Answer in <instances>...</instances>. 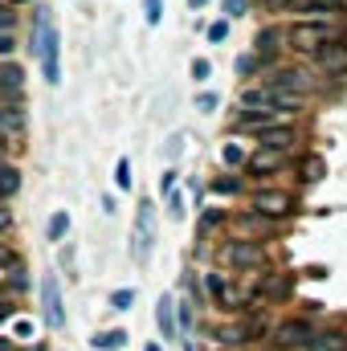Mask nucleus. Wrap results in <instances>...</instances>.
Returning <instances> with one entry per match:
<instances>
[{
    "instance_id": "b1692460",
    "label": "nucleus",
    "mask_w": 347,
    "mask_h": 351,
    "mask_svg": "<svg viewBox=\"0 0 347 351\" xmlns=\"http://www.w3.org/2000/svg\"><path fill=\"white\" fill-rule=\"evenodd\" d=\"M110 306H115V311H131V306H135V290H127V286L115 290V294H110Z\"/></svg>"
},
{
    "instance_id": "a19ab883",
    "label": "nucleus",
    "mask_w": 347,
    "mask_h": 351,
    "mask_svg": "<svg viewBox=\"0 0 347 351\" xmlns=\"http://www.w3.org/2000/svg\"><path fill=\"white\" fill-rule=\"evenodd\" d=\"M204 4H208V0H188V8H192V12H196V8H204Z\"/></svg>"
},
{
    "instance_id": "72a5a7b5",
    "label": "nucleus",
    "mask_w": 347,
    "mask_h": 351,
    "mask_svg": "<svg viewBox=\"0 0 347 351\" xmlns=\"http://www.w3.org/2000/svg\"><path fill=\"white\" fill-rule=\"evenodd\" d=\"M180 152H184V135H172V139H168V160H176Z\"/></svg>"
},
{
    "instance_id": "e433bc0d",
    "label": "nucleus",
    "mask_w": 347,
    "mask_h": 351,
    "mask_svg": "<svg viewBox=\"0 0 347 351\" xmlns=\"http://www.w3.org/2000/svg\"><path fill=\"white\" fill-rule=\"evenodd\" d=\"M176 188V172H164L160 176V192H172Z\"/></svg>"
},
{
    "instance_id": "79ce46f5",
    "label": "nucleus",
    "mask_w": 347,
    "mask_h": 351,
    "mask_svg": "<svg viewBox=\"0 0 347 351\" xmlns=\"http://www.w3.org/2000/svg\"><path fill=\"white\" fill-rule=\"evenodd\" d=\"M143 351H164V348H160V343H147V348H143Z\"/></svg>"
},
{
    "instance_id": "f257e3e1",
    "label": "nucleus",
    "mask_w": 347,
    "mask_h": 351,
    "mask_svg": "<svg viewBox=\"0 0 347 351\" xmlns=\"http://www.w3.org/2000/svg\"><path fill=\"white\" fill-rule=\"evenodd\" d=\"M33 53H37V62H41L45 82L58 86V82H62V66H58L62 37H58V29H53V21H49L45 8H37V21H33Z\"/></svg>"
},
{
    "instance_id": "393cba45",
    "label": "nucleus",
    "mask_w": 347,
    "mask_h": 351,
    "mask_svg": "<svg viewBox=\"0 0 347 351\" xmlns=\"http://www.w3.org/2000/svg\"><path fill=\"white\" fill-rule=\"evenodd\" d=\"M143 16H147V25L156 29V25L164 21V0H143Z\"/></svg>"
},
{
    "instance_id": "473e14b6",
    "label": "nucleus",
    "mask_w": 347,
    "mask_h": 351,
    "mask_svg": "<svg viewBox=\"0 0 347 351\" xmlns=\"http://www.w3.org/2000/svg\"><path fill=\"white\" fill-rule=\"evenodd\" d=\"M12 265H16V258H12V250H8V245L0 241V269H12Z\"/></svg>"
},
{
    "instance_id": "c03bdc74",
    "label": "nucleus",
    "mask_w": 347,
    "mask_h": 351,
    "mask_svg": "<svg viewBox=\"0 0 347 351\" xmlns=\"http://www.w3.org/2000/svg\"><path fill=\"white\" fill-rule=\"evenodd\" d=\"M33 351H41V348H33Z\"/></svg>"
},
{
    "instance_id": "9b49d317",
    "label": "nucleus",
    "mask_w": 347,
    "mask_h": 351,
    "mask_svg": "<svg viewBox=\"0 0 347 351\" xmlns=\"http://www.w3.org/2000/svg\"><path fill=\"white\" fill-rule=\"evenodd\" d=\"M278 41H282V29H274V25H265L258 29V37H254V53H258V62H274V53H278Z\"/></svg>"
},
{
    "instance_id": "39448f33",
    "label": "nucleus",
    "mask_w": 347,
    "mask_h": 351,
    "mask_svg": "<svg viewBox=\"0 0 347 351\" xmlns=\"http://www.w3.org/2000/svg\"><path fill=\"white\" fill-rule=\"evenodd\" d=\"M298 204H294V196L290 192H278V188H258L254 192V213L265 217V221H282V217H290Z\"/></svg>"
},
{
    "instance_id": "9d476101",
    "label": "nucleus",
    "mask_w": 347,
    "mask_h": 351,
    "mask_svg": "<svg viewBox=\"0 0 347 351\" xmlns=\"http://www.w3.org/2000/svg\"><path fill=\"white\" fill-rule=\"evenodd\" d=\"M254 335H258V323H237V327H221L217 331V343L221 348H246Z\"/></svg>"
},
{
    "instance_id": "c85d7f7f",
    "label": "nucleus",
    "mask_w": 347,
    "mask_h": 351,
    "mask_svg": "<svg viewBox=\"0 0 347 351\" xmlns=\"http://www.w3.org/2000/svg\"><path fill=\"white\" fill-rule=\"evenodd\" d=\"M246 229H261V233H270L274 221H265V217H258V213H246Z\"/></svg>"
},
{
    "instance_id": "a878e982",
    "label": "nucleus",
    "mask_w": 347,
    "mask_h": 351,
    "mask_svg": "<svg viewBox=\"0 0 347 351\" xmlns=\"http://www.w3.org/2000/svg\"><path fill=\"white\" fill-rule=\"evenodd\" d=\"M221 160L233 168V164H246V152H241L237 143H225V147H221Z\"/></svg>"
},
{
    "instance_id": "6e6552de",
    "label": "nucleus",
    "mask_w": 347,
    "mask_h": 351,
    "mask_svg": "<svg viewBox=\"0 0 347 351\" xmlns=\"http://www.w3.org/2000/svg\"><path fill=\"white\" fill-rule=\"evenodd\" d=\"M225 262L237 265V269H258L265 262V250H261L254 237H237V241L225 245Z\"/></svg>"
},
{
    "instance_id": "7c9ffc66",
    "label": "nucleus",
    "mask_w": 347,
    "mask_h": 351,
    "mask_svg": "<svg viewBox=\"0 0 347 351\" xmlns=\"http://www.w3.org/2000/svg\"><path fill=\"white\" fill-rule=\"evenodd\" d=\"M208 74H213V66H208L204 58H196V62H192V78H196V82H208Z\"/></svg>"
},
{
    "instance_id": "a211bd4d",
    "label": "nucleus",
    "mask_w": 347,
    "mask_h": 351,
    "mask_svg": "<svg viewBox=\"0 0 347 351\" xmlns=\"http://www.w3.org/2000/svg\"><path fill=\"white\" fill-rule=\"evenodd\" d=\"M298 172H302V180H307V184H319V180L327 176V160H323V156H307Z\"/></svg>"
},
{
    "instance_id": "1a4fd4ad",
    "label": "nucleus",
    "mask_w": 347,
    "mask_h": 351,
    "mask_svg": "<svg viewBox=\"0 0 347 351\" xmlns=\"http://www.w3.org/2000/svg\"><path fill=\"white\" fill-rule=\"evenodd\" d=\"M261 86H274V90H286V94H307L311 90V78L302 70H274Z\"/></svg>"
},
{
    "instance_id": "f3484780",
    "label": "nucleus",
    "mask_w": 347,
    "mask_h": 351,
    "mask_svg": "<svg viewBox=\"0 0 347 351\" xmlns=\"http://www.w3.org/2000/svg\"><path fill=\"white\" fill-rule=\"evenodd\" d=\"M21 192V172L12 168V164H0V204L8 200V196H16Z\"/></svg>"
},
{
    "instance_id": "2eb2a0df",
    "label": "nucleus",
    "mask_w": 347,
    "mask_h": 351,
    "mask_svg": "<svg viewBox=\"0 0 347 351\" xmlns=\"http://www.w3.org/2000/svg\"><path fill=\"white\" fill-rule=\"evenodd\" d=\"M25 131V110L16 102H0V139L4 135H21Z\"/></svg>"
},
{
    "instance_id": "20e7f679",
    "label": "nucleus",
    "mask_w": 347,
    "mask_h": 351,
    "mask_svg": "<svg viewBox=\"0 0 347 351\" xmlns=\"http://www.w3.org/2000/svg\"><path fill=\"white\" fill-rule=\"evenodd\" d=\"M286 37H290V45L302 49V53H319V49H327L331 41H344L339 25H331V21H298V25H290Z\"/></svg>"
},
{
    "instance_id": "4468645a",
    "label": "nucleus",
    "mask_w": 347,
    "mask_h": 351,
    "mask_svg": "<svg viewBox=\"0 0 347 351\" xmlns=\"http://www.w3.org/2000/svg\"><path fill=\"white\" fill-rule=\"evenodd\" d=\"M246 168H250V172L254 176H270V172H282V168H286V156H278V152H254V156H250V160H246Z\"/></svg>"
},
{
    "instance_id": "4be33fe9",
    "label": "nucleus",
    "mask_w": 347,
    "mask_h": 351,
    "mask_svg": "<svg viewBox=\"0 0 347 351\" xmlns=\"http://www.w3.org/2000/svg\"><path fill=\"white\" fill-rule=\"evenodd\" d=\"M115 184H119L123 192L131 188V160H127V156H119V164H115Z\"/></svg>"
},
{
    "instance_id": "dca6fc26",
    "label": "nucleus",
    "mask_w": 347,
    "mask_h": 351,
    "mask_svg": "<svg viewBox=\"0 0 347 351\" xmlns=\"http://www.w3.org/2000/svg\"><path fill=\"white\" fill-rule=\"evenodd\" d=\"M307 351H347V335L344 331H315Z\"/></svg>"
},
{
    "instance_id": "c9c22d12",
    "label": "nucleus",
    "mask_w": 347,
    "mask_h": 351,
    "mask_svg": "<svg viewBox=\"0 0 347 351\" xmlns=\"http://www.w3.org/2000/svg\"><path fill=\"white\" fill-rule=\"evenodd\" d=\"M12 21H16V16H12L8 8H0V33H8V29H12Z\"/></svg>"
},
{
    "instance_id": "f8f14e48",
    "label": "nucleus",
    "mask_w": 347,
    "mask_h": 351,
    "mask_svg": "<svg viewBox=\"0 0 347 351\" xmlns=\"http://www.w3.org/2000/svg\"><path fill=\"white\" fill-rule=\"evenodd\" d=\"M319 66L327 74H347V41H331L327 49H319Z\"/></svg>"
},
{
    "instance_id": "bb28decb",
    "label": "nucleus",
    "mask_w": 347,
    "mask_h": 351,
    "mask_svg": "<svg viewBox=\"0 0 347 351\" xmlns=\"http://www.w3.org/2000/svg\"><path fill=\"white\" fill-rule=\"evenodd\" d=\"M246 4H250V0H221V8H225V21H233V16H246Z\"/></svg>"
},
{
    "instance_id": "58836bf2",
    "label": "nucleus",
    "mask_w": 347,
    "mask_h": 351,
    "mask_svg": "<svg viewBox=\"0 0 347 351\" xmlns=\"http://www.w3.org/2000/svg\"><path fill=\"white\" fill-rule=\"evenodd\" d=\"M8 225H12V213H8V208H4V204H0V233H4V229H8Z\"/></svg>"
},
{
    "instance_id": "ddd939ff",
    "label": "nucleus",
    "mask_w": 347,
    "mask_h": 351,
    "mask_svg": "<svg viewBox=\"0 0 347 351\" xmlns=\"http://www.w3.org/2000/svg\"><path fill=\"white\" fill-rule=\"evenodd\" d=\"M156 323H160L164 343H168V339H180V323H176V302L172 298H160V302H156Z\"/></svg>"
},
{
    "instance_id": "412c9836",
    "label": "nucleus",
    "mask_w": 347,
    "mask_h": 351,
    "mask_svg": "<svg viewBox=\"0 0 347 351\" xmlns=\"http://www.w3.org/2000/svg\"><path fill=\"white\" fill-rule=\"evenodd\" d=\"M208 290H213V298H217L221 306H229V302H233V290H229L225 274H208Z\"/></svg>"
},
{
    "instance_id": "f03ea898",
    "label": "nucleus",
    "mask_w": 347,
    "mask_h": 351,
    "mask_svg": "<svg viewBox=\"0 0 347 351\" xmlns=\"http://www.w3.org/2000/svg\"><path fill=\"white\" fill-rule=\"evenodd\" d=\"M241 110H250L254 119H274V114H290V110H302V94H286V90L274 86H250L241 94Z\"/></svg>"
},
{
    "instance_id": "c756f323",
    "label": "nucleus",
    "mask_w": 347,
    "mask_h": 351,
    "mask_svg": "<svg viewBox=\"0 0 347 351\" xmlns=\"http://www.w3.org/2000/svg\"><path fill=\"white\" fill-rule=\"evenodd\" d=\"M229 37V21H217V25H208V41L217 45V41H225Z\"/></svg>"
},
{
    "instance_id": "6ab92c4d",
    "label": "nucleus",
    "mask_w": 347,
    "mask_h": 351,
    "mask_svg": "<svg viewBox=\"0 0 347 351\" xmlns=\"http://www.w3.org/2000/svg\"><path fill=\"white\" fill-rule=\"evenodd\" d=\"M90 343H94V351H119L127 343V331H102V335H94Z\"/></svg>"
},
{
    "instance_id": "423d86ee",
    "label": "nucleus",
    "mask_w": 347,
    "mask_h": 351,
    "mask_svg": "<svg viewBox=\"0 0 347 351\" xmlns=\"http://www.w3.org/2000/svg\"><path fill=\"white\" fill-rule=\"evenodd\" d=\"M311 339H315V327H311L307 319H286V323L274 327V348H282V351L311 348Z\"/></svg>"
},
{
    "instance_id": "0eeeda50",
    "label": "nucleus",
    "mask_w": 347,
    "mask_h": 351,
    "mask_svg": "<svg viewBox=\"0 0 347 351\" xmlns=\"http://www.w3.org/2000/svg\"><path fill=\"white\" fill-rule=\"evenodd\" d=\"M41 302H45V323L53 331L66 327V306H62V286H58V274H45L41 278Z\"/></svg>"
},
{
    "instance_id": "4c0bfd02",
    "label": "nucleus",
    "mask_w": 347,
    "mask_h": 351,
    "mask_svg": "<svg viewBox=\"0 0 347 351\" xmlns=\"http://www.w3.org/2000/svg\"><path fill=\"white\" fill-rule=\"evenodd\" d=\"M12 53V37L8 33H0V58H8Z\"/></svg>"
},
{
    "instance_id": "7ed1b4c3",
    "label": "nucleus",
    "mask_w": 347,
    "mask_h": 351,
    "mask_svg": "<svg viewBox=\"0 0 347 351\" xmlns=\"http://www.w3.org/2000/svg\"><path fill=\"white\" fill-rule=\"evenodd\" d=\"M156 250V200H139L135 221H131V262L147 265Z\"/></svg>"
},
{
    "instance_id": "cd10ccee",
    "label": "nucleus",
    "mask_w": 347,
    "mask_h": 351,
    "mask_svg": "<svg viewBox=\"0 0 347 351\" xmlns=\"http://www.w3.org/2000/svg\"><path fill=\"white\" fill-rule=\"evenodd\" d=\"M258 70H261L258 53H246V58H237V74H258Z\"/></svg>"
},
{
    "instance_id": "37998d69",
    "label": "nucleus",
    "mask_w": 347,
    "mask_h": 351,
    "mask_svg": "<svg viewBox=\"0 0 347 351\" xmlns=\"http://www.w3.org/2000/svg\"><path fill=\"white\" fill-rule=\"evenodd\" d=\"M12 4H21V0H12Z\"/></svg>"
},
{
    "instance_id": "f704fd0d",
    "label": "nucleus",
    "mask_w": 347,
    "mask_h": 351,
    "mask_svg": "<svg viewBox=\"0 0 347 351\" xmlns=\"http://www.w3.org/2000/svg\"><path fill=\"white\" fill-rule=\"evenodd\" d=\"M196 106H200V110H213V106H217V94H200Z\"/></svg>"
},
{
    "instance_id": "aec40b11",
    "label": "nucleus",
    "mask_w": 347,
    "mask_h": 351,
    "mask_svg": "<svg viewBox=\"0 0 347 351\" xmlns=\"http://www.w3.org/2000/svg\"><path fill=\"white\" fill-rule=\"evenodd\" d=\"M66 233H70V213H53L49 225H45V237H49V241H62Z\"/></svg>"
},
{
    "instance_id": "5701e85b",
    "label": "nucleus",
    "mask_w": 347,
    "mask_h": 351,
    "mask_svg": "<svg viewBox=\"0 0 347 351\" xmlns=\"http://www.w3.org/2000/svg\"><path fill=\"white\" fill-rule=\"evenodd\" d=\"M213 192H221V196H237V192H241V180L221 176V180H213Z\"/></svg>"
},
{
    "instance_id": "ea45409f",
    "label": "nucleus",
    "mask_w": 347,
    "mask_h": 351,
    "mask_svg": "<svg viewBox=\"0 0 347 351\" xmlns=\"http://www.w3.org/2000/svg\"><path fill=\"white\" fill-rule=\"evenodd\" d=\"M0 351H16V343H12L8 335H0Z\"/></svg>"
},
{
    "instance_id": "2f4dec72",
    "label": "nucleus",
    "mask_w": 347,
    "mask_h": 351,
    "mask_svg": "<svg viewBox=\"0 0 347 351\" xmlns=\"http://www.w3.org/2000/svg\"><path fill=\"white\" fill-rule=\"evenodd\" d=\"M221 217H225V213H221V208H208V213H204V217H200V233H208V229H213V225H221Z\"/></svg>"
}]
</instances>
